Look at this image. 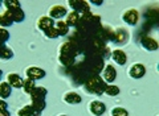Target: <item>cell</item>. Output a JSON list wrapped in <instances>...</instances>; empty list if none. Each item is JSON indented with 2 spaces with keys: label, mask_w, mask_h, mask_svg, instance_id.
Wrapping results in <instances>:
<instances>
[{
  "label": "cell",
  "mask_w": 159,
  "mask_h": 116,
  "mask_svg": "<svg viewBox=\"0 0 159 116\" xmlns=\"http://www.w3.org/2000/svg\"><path fill=\"white\" fill-rule=\"evenodd\" d=\"M23 78L17 73H11L7 75V82L12 88H21L23 87Z\"/></svg>",
  "instance_id": "cell-15"
},
{
  "label": "cell",
  "mask_w": 159,
  "mask_h": 116,
  "mask_svg": "<svg viewBox=\"0 0 159 116\" xmlns=\"http://www.w3.org/2000/svg\"><path fill=\"white\" fill-rule=\"evenodd\" d=\"M111 116H129V112L122 107H114L111 110Z\"/></svg>",
  "instance_id": "cell-29"
},
{
  "label": "cell",
  "mask_w": 159,
  "mask_h": 116,
  "mask_svg": "<svg viewBox=\"0 0 159 116\" xmlns=\"http://www.w3.org/2000/svg\"><path fill=\"white\" fill-rule=\"evenodd\" d=\"M45 70L40 69V67H36V66H29L25 69V75L27 78L32 79V80H39V79H43L45 77Z\"/></svg>",
  "instance_id": "cell-8"
},
{
  "label": "cell",
  "mask_w": 159,
  "mask_h": 116,
  "mask_svg": "<svg viewBox=\"0 0 159 116\" xmlns=\"http://www.w3.org/2000/svg\"><path fill=\"white\" fill-rule=\"evenodd\" d=\"M110 58L113 59L114 63H117L118 66H125L126 62H127V55L126 53L121 49H116L113 50L111 54H110Z\"/></svg>",
  "instance_id": "cell-10"
},
{
  "label": "cell",
  "mask_w": 159,
  "mask_h": 116,
  "mask_svg": "<svg viewBox=\"0 0 159 116\" xmlns=\"http://www.w3.org/2000/svg\"><path fill=\"white\" fill-rule=\"evenodd\" d=\"M146 74V67L143 63H134L129 70V75L133 79H141Z\"/></svg>",
  "instance_id": "cell-12"
},
{
  "label": "cell",
  "mask_w": 159,
  "mask_h": 116,
  "mask_svg": "<svg viewBox=\"0 0 159 116\" xmlns=\"http://www.w3.org/2000/svg\"><path fill=\"white\" fill-rule=\"evenodd\" d=\"M0 116H11L8 110H4V111H0Z\"/></svg>",
  "instance_id": "cell-32"
},
{
  "label": "cell",
  "mask_w": 159,
  "mask_h": 116,
  "mask_svg": "<svg viewBox=\"0 0 159 116\" xmlns=\"http://www.w3.org/2000/svg\"><path fill=\"white\" fill-rule=\"evenodd\" d=\"M105 87H106V83L103 82V79L99 77V75H92V77H89L85 82H84V90H85L88 94L97 95V97L103 94Z\"/></svg>",
  "instance_id": "cell-2"
},
{
  "label": "cell",
  "mask_w": 159,
  "mask_h": 116,
  "mask_svg": "<svg viewBox=\"0 0 159 116\" xmlns=\"http://www.w3.org/2000/svg\"><path fill=\"white\" fill-rule=\"evenodd\" d=\"M11 92H12V87L8 84V82H0V98L6 100L11 97Z\"/></svg>",
  "instance_id": "cell-22"
},
{
  "label": "cell",
  "mask_w": 159,
  "mask_h": 116,
  "mask_svg": "<svg viewBox=\"0 0 159 116\" xmlns=\"http://www.w3.org/2000/svg\"><path fill=\"white\" fill-rule=\"evenodd\" d=\"M82 57H84L82 50L76 42L68 41V42H64L58 48V62L66 67L73 66Z\"/></svg>",
  "instance_id": "cell-1"
},
{
  "label": "cell",
  "mask_w": 159,
  "mask_h": 116,
  "mask_svg": "<svg viewBox=\"0 0 159 116\" xmlns=\"http://www.w3.org/2000/svg\"><path fill=\"white\" fill-rule=\"evenodd\" d=\"M44 36H45L49 40H54V38H57L58 37V34H57V31L54 29V27H51V28H48L47 31H44Z\"/></svg>",
  "instance_id": "cell-27"
},
{
  "label": "cell",
  "mask_w": 159,
  "mask_h": 116,
  "mask_svg": "<svg viewBox=\"0 0 159 116\" xmlns=\"http://www.w3.org/2000/svg\"><path fill=\"white\" fill-rule=\"evenodd\" d=\"M12 24H15L13 23V19H12V16H11V12L9 11H4V12H2L0 13V28H8V27H11Z\"/></svg>",
  "instance_id": "cell-18"
},
{
  "label": "cell",
  "mask_w": 159,
  "mask_h": 116,
  "mask_svg": "<svg viewBox=\"0 0 159 116\" xmlns=\"http://www.w3.org/2000/svg\"><path fill=\"white\" fill-rule=\"evenodd\" d=\"M4 110H8V103L4 99H0V111H4Z\"/></svg>",
  "instance_id": "cell-31"
},
{
  "label": "cell",
  "mask_w": 159,
  "mask_h": 116,
  "mask_svg": "<svg viewBox=\"0 0 159 116\" xmlns=\"http://www.w3.org/2000/svg\"><path fill=\"white\" fill-rule=\"evenodd\" d=\"M54 29L57 31L58 37L60 36H66L69 33V27L66 25V23L64 20H58L57 23H54Z\"/></svg>",
  "instance_id": "cell-21"
},
{
  "label": "cell",
  "mask_w": 159,
  "mask_h": 116,
  "mask_svg": "<svg viewBox=\"0 0 159 116\" xmlns=\"http://www.w3.org/2000/svg\"><path fill=\"white\" fill-rule=\"evenodd\" d=\"M41 112L36 110L32 104H27L17 111V116H40Z\"/></svg>",
  "instance_id": "cell-16"
},
{
  "label": "cell",
  "mask_w": 159,
  "mask_h": 116,
  "mask_svg": "<svg viewBox=\"0 0 159 116\" xmlns=\"http://www.w3.org/2000/svg\"><path fill=\"white\" fill-rule=\"evenodd\" d=\"M90 3L94 4V6H101V4H102V0H90Z\"/></svg>",
  "instance_id": "cell-33"
},
{
  "label": "cell",
  "mask_w": 159,
  "mask_h": 116,
  "mask_svg": "<svg viewBox=\"0 0 159 116\" xmlns=\"http://www.w3.org/2000/svg\"><path fill=\"white\" fill-rule=\"evenodd\" d=\"M68 6L72 9V12L78 13L80 16L90 12V6L85 0H68Z\"/></svg>",
  "instance_id": "cell-3"
},
{
  "label": "cell",
  "mask_w": 159,
  "mask_h": 116,
  "mask_svg": "<svg viewBox=\"0 0 159 116\" xmlns=\"http://www.w3.org/2000/svg\"><path fill=\"white\" fill-rule=\"evenodd\" d=\"M29 95H31V100H45L48 95V90L43 87V86H36Z\"/></svg>",
  "instance_id": "cell-13"
},
{
  "label": "cell",
  "mask_w": 159,
  "mask_h": 116,
  "mask_svg": "<svg viewBox=\"0 0 159 116\" xmlns=\"http://www.w3.org/2000/svg\"><path fill=\"white\" fill-rule=\"evenodd\" d=\"M129 41V32L125 28H117L113 29V38L111 42H114L118 46H122V45H126Z\"/></svg>",
  "instance_id": "cell-4"
},
{
  "label": "cell",
  "mask_w": 159,
  "mask_h": 116,
  "mask_svg": "<svg viewBox=\"0 0 159 116\" xmlns=\"http://www.w3.org/2000/svg\"><path fill=\"white\" fill-rule=\"evenodd\" d=\"M31 104L36 110H39L40 112H43V111L45 110V107H47V102H45V100H32Z\"/></svg>",
  "instance_id": "cell-28"
},
{
  "label": "cell",
  "mask_w": 159,
  "mask_h": 116,
  "mask_svg": "<svg viewBox=\"0 0 159 116\" xmlns=\"http://www.w3.org/2000/svg\"><path fill=\"white\" fill-rule=\"evenodd\" d=\"M3 6L6 7L8 11L9 9H15V8H20V2L19 0H3Z\"/></svg>",
  "instance_id": "cell-26"
},
{
  "label": "cell",
  "mask_w": 159,
  "mask_h": 116,
  "mask_svg": "<svg viewBox=\"0 0 159 116\" xmlns=\"http://www.w3.org/2000/svg\"><path fill=\"white\" fill-rule=\"evenodd\" d=\"M13 58V50L11 48H8L6 45V48L3 49L2 54H0V59H4V61H8V59H12Z\"/></svg>",
  "instance_id": "cell-25"
},
{
  "label": "cell",
  "mask_w": 159,
  "mask_h": 116,
  "mask_svg": "<svg viewBox=\"0 0 159 116\" xmlns=\"http://www.w3.org/2000/svg\"><path fill=\"white\" fill-rule=\"evenodd\" d=\"M2 78H3V70L0 69V82H2Z\"/></svg>",
  "instance_id": "cell-35"
},
{
  "label": "cell",
  "mask_w": 159,
  "mask_h": 116,
  "mask_svg": "<svg viewBox=\"0 0 159 116\" xmlns=\"http://www.w3.org/2000/svg\"><path fill=\"white\" fill-rule=\"evenodd\" d=\"M6 48V44H3V42H0V54H2V52H3V49Z\"/></svg>",
  "instance_id": "cell-34"
},
{
  "label": "cell",
  "mask_w": 159,
  "mask_h": 116,
  "mask_svg": "<svg viewBox=\"0 0 159 116\" xmlns=\"http://www.w3.org/2000/svg\"><path fill=\"white\" fill-rule=\"evenodd\" d=\"M62 100L65 103L68 104H80L81 103V97L77 94V92H74V91H68L64 94V97H62Z\"/></svg>",
  "instance_id": "cell-17"
},
{
  "label": "cell",
  "mask_w": 159,
  "mask_h": 116,
  "mask_svg": "<svg viewBox=\"0 0 159 116\" xmlns=\"http://www.w3.org/2000/svg\"><path fill=\"white\" fill-rule=\"evenodd\" d=\"M0 99H2V98H0Z\"/></svg>",
  "instance_id": "cell-38"
},
{
  "label": "cell",
  "mask_w": 159,
  "mask_h": 116,
  "mask_svg": "<svg viewBox=\"0 0 159 116\" xmlns=\"http://www.w3.org/2000/svg\"><path fill=\"white\" fill-rule=\"evenodd\" d=\"M89 112L94 116H102L106 112V104L102 103L101 100H92L88 105Z\"/></svg>",
  "instance_id": "cell-7"
},
{
  "label": "cell",
  "mask_w": 159,
  "mask_h": 116,
  "mask_svg": "<svg viewBox=\"0 0 159 116\" xmlns=\"http://www.w3.org/2000/svg\"><path fill=\"white\" fill-rule=\"evenodd\" d=\"M36 87V84H34V80L29 79V78H25L23 80V90L25 94H31L32 90Z\"/></svg>",
  "instance_id": "cell-24"
},
{
  "label": "cell",
  "mask_w": 159,
  "mask_h": 116,
  "mask_svg": "<svg viewBox=\"0 0 159 116\" xmlns=\"http://www.w3.org/2000/svg\"><path fill=\"white\" fill-rule=\"evenodd\" d=\"M68 15L66 8L64 6H53L49 8V12H48V16L51 19H57V20H61L62 17H65Z\"/></svg>",
  "instance_id": "cell-11"
},
{
  "label": "cell",
  "mask_w": 159,
  "mask_h": 116,
  "mask_svg": "<svg viewBox=\"0 0 159 116\" xmlns=\"http://www.w3.org/2000/svg\"><path fill=\"white\" fill-rule=\"evenodd\" d=\"M54 20L53 19H51L49 16H41L39 20H37V23H36V27H37V29L39 31H41V32H44V31H47L48 28H51V27H54Z\"/></svg>",
  "instance_id": "cell-14"
},
{
  "label": "cell",
  "mask_w": 159,
  "mask_h": 116,
  "mask_svg": "<svg viewBox=\"0 0 159 116\" xmlns=\"http://www.w3.org/2000/svg\"><path fill=\"white\" fill-rule=\"evenodd\" d=\"M122 20H123V23H126L127 25L134 27V25L138 24L139 12L137 11L135 8H129V9H126V11L122 13Z\"/></svg>",
  "instance_id": "cell-5"
},
{
  "label": "cell",
  "mask_w": 159,
  "mask_h": 116,
  "mask_svg": "<svg viewBox=\"0 0 159 116\" xmlns=\"http://www.w3.org/2000/svg\"><path fill=\"white\" fill-rule=\"evenodd\" d=\"M8 40H9V32L4 28H0V42L6 44L8 42Z\"/></svg>",
  "instance_id": "cell-30"
},
{
  "label": "cell",
  "mask_w": 159,
  "mask_h": 116,
  "mask_svg": "<svg viewBox=\"0 0 159 116\" xmlns=\"http://www.w3.org/2000/svg\"><path fill=\"white\" fill-rule=\"evenodd\" d=\"M99 77L103 79V82H105V83L110 84L117 78V70H116V67H114L113 65H106V66H103L102 71H101V75H99Z\"/></svg>",
  "instance_id": "cell-6"
},
{
  "label": "cell",
  "mask_w": 159,
  "mask_h": 116,
  "mask_svg": "<svg viewBox=\"0 0 159 116\" xmlns=\"http://www.w3.org/2000/svg\"><path fill=\"white\" fill-rule=\"evenodd\" d=\"M8 11V9H7ZM9 12H11V16L13 19V23H23L24 20H25V13H24L23 8H15V9H9Z\"/></svg>",
  "instance_id": "cell-20"
},
{
  "label": "cell",
  "mask_w": 159,
  "mask_h": 116,
  "mask_svg": "<svg viewBox=\"0 0 159 116\" xmlns=\"http://www.w3.org/2000/svg\"><path fill=\"white\" fill-rule=\"evenodd\" d=\"M58 116H68V115H58Z\"/></svg>",
  "instance_id": "cell-37"
},
{
  "label": "cell",
  "mask_w": 159,
  "mask_h": 116,
  "mask_svg": "<svg viewBox=\"0 0 159 116\" xmlns=\"http://www.w3.org/2000/svg\"><path fill=\"white\" fill-rule=\"evenodd\" d=\"M119 91H121V90H119L118 86L110 83V84H106V87H105V91H103V94H106L107 97H117V95L119 94Z\"/></svg>",
  "instance_id": "cell-23"
},
{
  "label": "cell",
  "mask_w": 159,
  "mask_h": 116,
  "mask_svg": "<svg viewBox=\"0 0 159 116\" xmlns=\"http://www.w3.org/2000/svg\"><path fill=\"white\" fill-rule=\"evenodd\" d=\"M141 45L142 48L147 50V52H154V50L158 49V41L155 38H152L151 36H147V34H145V36H142L141 38Z\"/></svg>",
  "instance_id": "cell-9"
},
{
  "label": "cell",
  "mask_w": 159,
  "mask_h": 116,
  "mask_svg": "<svg viewBox=\"0 0 159 116\" xmlns=\"http://www.w3.org/2000/svg\"><path fill=\"white\" fill-rule=\"evenodd\" d=\"M80 15L78 13H76V12H68V15L65 16V20L64 21L66 23V25L69 28H76L77 25H78V23H80Z\"/></svg>",
  "instance_id": "cell-19"
},
{
  "label": "cell",
  "mask_w": 159,
  "mask_h": 116,
  "mask_svg": "<svg viewBox=\"0 0 159 116\" xmlns=\"http://www.w3.org/2000/svg\"><path fill=\"white\" fill-rule=\"evenodd\" d=\"M3 6V0H0V7H2Z\"/></svg>",
  "instance_id": "cell-36"
}]
</instances>
